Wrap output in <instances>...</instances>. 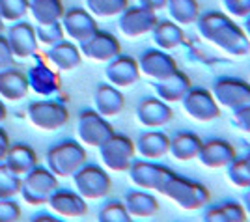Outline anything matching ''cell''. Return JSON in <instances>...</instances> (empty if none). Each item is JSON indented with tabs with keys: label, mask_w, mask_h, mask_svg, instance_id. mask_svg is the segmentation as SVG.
Masks as SVG:
<instances>
[{
	"label": "cell",
	"mask_w": 250,
	"mask_h": 222,
	"mask_svg": "<svg viewBox=\"0 0 250 222\" xmlns=\"http://www.w3.org/2000/svg\"><path fill=\"white\" fill-rule=\"evenodd\" d=\"M28 121L40 131H58L69 121V110L62 101L40 99L28 105Z\"/></svg>",
	"instance_id": "obj_8"
},
{
	"label": "cell",
	"mask_w": 250,
	"mask_h": 222,
	"mask_svg": "<svg viewBox=\"0 0 250 222\" xmlns=\"http://www.w3.org/2000/svg\"><path fill=\"white\" fill-rule=\"evenodd\" d=\"M224 170H226V178L231 185H235L239 189L250 187V164L247 162L245 155H237Z\"/></svg>",
	"instance_id": "obj_34"
},
{
	"label": "cell",
	"mask_w": 250,
	"mask_h": 222,
	"mask_svg": "<svg viewBox=\"0 0 250 222\" xmlns=\"http://www.w3.org/2000/svg\"><path fill=\"white\" fill-rule=\"evenodd\" d=\"M151 40L153 45L161 51H176L179 49L183 41H185V32L183 26H179L177 22L170 21V19H159L155 24V28L151 30Z\"/></svg>",
	"instance_id": "obj_27"
},
{
	"label": "cell",
	"mask_w": 250,
	"mask_h": 222,
	"mask_svg": "<svg viewBox=\"0 0 250 222\" xmlns=\"http://www.w3.org/2000/svg\"><path fill=\"white\" fill-rule=\"evenodd\" d=\"M71 180H73L75 190L86 202L104 200L112 190L110 174L106 172V168L94 162H86L84 166H81L71 176Z\"/></svg>",
	"instance_id": "obj_4"
},
{
	"label": "cell",
	"mask_w": 250,
	"mask_h": 222,
	"mask_svg": "<svg viewBox=\"0 0 250 222\" xmlns=\"http://www.w3.org/2000/svg\"><path fill=\"white\" fill-rule=\"evenodd\" d=\"M6 40H8L13 58H19V60H26V58L36 56L38 49H40V41H38V36H36V26L32 22H13L8 28Z\"/></svg>",
	"instance_id": "obj_18"
},
{
	"label": "cell",
	"mask_w": 250,
	"mask_h": 222,
	"mask_svg": "<svg viewBox=\"0 0 250 222\" xmlns=\"http://www.w3.org/2000/svg\"><path fill=\"white\" fill-rule=\"evenodd\" d=\"M11 142H10V137H8V133L0 127V162H4V159L8 155V149H10Z\"/></svg>",
	"instance_id": "obj_46"
},
{
	"label": "cell",
	"mask_w": 250,
	"mask_h": 222,
	"mask_svg": "<svg viewBox=\"0 0 250 222\" xmlns=\"http://www.w3.org/2000/svg\"><path fill=\"white\" fill-rule=\"evenodd\" d=\"M6 118H8V108H6V103H4V99L0 97V125L6 121Z\"/></svg>",
	"instance_id": "obj_49"
},
{
	"label": "cell",
	"mask_w": 250,
	"mask_h": 222,
	"mask_svg": "<svg viewBox=\"0 0 250 222\" xmlns=\"http://www.w3.org/2000/svg\"><path fill=\"white\" fill-rule=\"evenodd\" d=\"M47 63L56 71H73L83 62V54L79 45L69 40H62L56 45H52L45 53Z\"/></svg>",
	"instance_id": "obj_22"
},
{
	"label": "cell",
	"mask_w": 250,
	"mask_h": 222,
	"mask_svg": "<svg viewBox=\"0 0 250 222\" xmlns=\"http://www.w3.org/2000/svg\"><path fill=\"white\" fill-rule=\"evenodd\" d=\"M168 19L177 22L179 26L194 24L200 17V2L198 0H167Z\"/></svg>",
	"instance_id": "obj_32"
},
{
	"label": "cell",
	"mask_w": 250,
	"mask_h": 222,
	"mask_svg": "<svg viewBox=\"0 0 250 222\" xmlns=\"http://www.w3.org/2000/svg\"><path fill=\"white\" fill-rule=\"evenodd\" d=\"M99 157L103 162V168L110 172H127L131 162L136 159L135 140L124 133H114L99 146Z\"/></svg>",
	"instance_id": "obj_6"
},
{
	"label": "cell",
	"mask_w": 250,
	"mask_h": 222,
	"mask_svg": "<svg viewBox=\"0 0 250 222\" xmlns=\"http://www.w3.org/2000/svg\"><path fill=\"white\" fill-rule=\"evenodd\" d=\"M185 114L192 118L194 121L200 123H209L220 118V108L222 106L217 103V99L213 97L211 90L202 88V86H190L187 94L183 95V99L179 101Z\"/></svg>",
	"instance_id": "obj_9"
},
{
	"label": "cell",
	"mask_w": 250,
	"mask_h": 222,
	"mask_svg": "<svg viewBox=\"0 0 250 222\" xmlns=\"http://www.w3.org/2000/svg\"><path fill=\"white\" fill-rule=\"evenodd\" d=\"M200 146H202L200 135H196L194 131L181 129V131H176V133L170 137L168 155H172V157L177 159V161L188 162V161L198 157Z\"/></svg>",
	"instance_id": "obj_28"
},
{
	"label": "cell",
	"mask_w": 250,
	"mask_h": 222,
	"mask_svg": "<svg viewBox=\"0 0 250 222\" xmlns=\"http://www.w3.org/2000/svg\"><path fill=\"white\" fill-rule=\"evenodd\" d=\"M194 24L200 36L222 53L237 58L250 54V41L243 26H239L224 11H204Z\"/></svg>",
	"instance_id": "obj_1"
},
{
	"label": "cell",
	"mask_w": 250,
	"mask_h": 222,
	"mask_svg": "<svg viewBox=\"0 0 250 222\" xmlns=\"http://www.w3.org/2000/svg\"><path fill=\"white\" fill-rule=\"evenodd\" d=\"M79 49H81V54L84 58L101 63L110 62L112 58H116L118 54L122 53L120 40L116 38L114 34H110L106 30H97L94 36H90L86 41L81 43Z\"/></svg>",
	"instance_id": "obj_17"
},
{
	"label": "cell",
	"mask_w": 250,
	"mask_h": 222,
	"mask_svg": "<svg viewBox=\"0 0 250 222\" xmlns=\"http://www.w3.org/2000/svg\"><path fill=\"white\" fill-rule=\"evenodd\" d=\"M63 11L62 0H28V15L36 26L62 21Z\"/></svg>",
	"instance_id": "obj_31"
},
{
	"label": "cell",
	"mask_w": 250,
	"mask_h": 222,
	"mask_svg": "<svg viewBox=\"0 0 250 222\" xmlns=\"http://www.w3.org/2000/svg\"><path fill=\"white\" fill-rule=\"evenodd\" d=\"M84 6L95 19H114L129 6V0H84Z\"/></svg>",
	"instance_id": "obj_33"
},
{
	"label": "cell",
	"mask_w": 250,
	"mask_h": 222,
	"mask_svg": "<svg viewBox=\"0 0 250 222\" xmlns=\"http://www.w3.org/2000/svg\"><path fill=\"white\" fill-rule=\"evenodd\" d=\"M118 32L127 40H140L144 36H149L155 28L157 17L155 11H149L142 6H127L118 17Z\"/></svg>",
	"instance_id": "obj_10"
},
{
	"label": "cell",
	"mask_w": 250,
	"mask_h": 222,
	"mask_svg": "<svg viewBox=\"0 0 250 222\" xmlns=\"http://www.w3.org/2000/svg\"><path fill=\"white\" fill-rule=\"evenodd\" d=\"M170 172L168 166L157 162V161H147V159H135L127 170V176L136 189L144 190H159L161 183L165 181L167 174Z\"/></svg>",
	"instance_id": "obj_16"
},
{
	"label": "cell",
	"mask_w": 250,
	"mask_h": 222,
	"mask_svg": "<svg viewBox=\"0 0 250 222\" xmlns=\"http://www.w3.org/2000/svg\"><path fill=\"white\" fill-rule=\"evenodd\" d=\"M28 15V0H0V17L4 22L24 21Z\"/></svg>",
	"instance_id": "obj_37"
},
{
	"label": "cell",
	"mask_w": 250,
	"mask_h": 222,
	"mask_svg": "<svg viewBox=\"0 0 250 222\" xmlns=\"http://www.w3.org/2000/svg\"><path fill=\"white\" fill-rule=\"evenodd\" d=\"M136 2H138V6H142L149 11H155V13L167 8V0H136Z\"/></svg>",
	"instance_id": "obj_45"
},
{
	"label": "cell",
	"mask_w": 250,
	"mask_h": 222,
	"mask_svg": "<svg viewBox=\"0 0 250 222\" xmlns=\"http://www.w3.org/2000/svg\"><path fill=\"white\" fill-rule=\"evenodd\" d=\"M219 203L228 222H249V215H247L241 202L233 200V198H226V200H220Z\"/></svg>",
	"instance_id": "obj_39"
},
{
	"label": "cell",
	"mask_w": 250,
	"mask_h": 222,
	"mask_svg": "<svg viewBox=\"0 0 250 222\" xmlns=\"http://www.w3.org/2000/svg\"><path fill=\"white\" fill-rule=\"evenodd\" d=\"M140 69H138V62L136 58L129 56V54H118L110 62L104 65V79L108 84L116 86L120 90L131 88L140 81Z\"/></svg>",
	"instance_id": "obj_19"
},
{
	"label": "cell",
	"mask_w": 250,
	"mask_h": 222,
	"mask_svg": "<svg viewBox=\"0 0 250 222\" xmlns=\"http://www.w3.org/2000/svg\"><path fill=\"white\" fill-rule=\"evenodd\" d=\"M211 94L220 106L229 108V110L250 105V82L239 77L222 75L219 79H215Z\"/></svg>",
	"instance_id": "obj_11"
},
{
	"label": "cell",
	"mask_w": 250,
	"mask_h": 222,
	"mask_svg": "<svg viewBox=\"0 0 250 222\" xmlns=\"http://www.w3.org/2000/svg\"><path fill=\"white\" fill-rule=\"evenodd\" d=\"M21 219V207L15 198L0 200V222H19Z\"/></svg>",
	"instance_id": "obj_41"
},
{
	"label": "cell",
	"mask_w": 250,
	"mask_h": 222,
	"mask_svg": "<svg viewBox=\"0 0 250 222\" xmlns=\"http://www.w3.org/2000/svg\"><path fill=\"white\" fill-rule=\"evenodd\" d=\"M235 157H237V149L229 140L220 137H209L202 138V146L196 159L206 168L224 170Z\"/></svg>",
	"instance_id": "obj_13"
},
{
	"label": "cell",
	"mask_w": 250,
	"mask_h": 222,
	"mask_svg": "<svg viewBox=\"0 0 250 222\" xmlns=\"http://www.w3.org/2000/svg\"><path fill=\"white\" fill-rule=\"evenodd\" d=\"M224 13L231 19H245L250 15V0H220Z\"/></svg>",
	"instance_id": "obj_40"
},
{
	"label": "cell",
	"mask_w": 250,
	"mask_h": 222,
	"mask_svg": "<svg viewBox=\"0 0 250 222\" xmlns=\"http://www.w3.org/2000/svg\"><path fill=\"white\" fill-rule=\"evenodd\" d=\"M245 159H247V162L250 164V146L247 148V151H245Z\"/></svg>",
	"instance_id": "obj_51"
},
{
	"label": "cell",
	"mask_w": 250,
	"mask_h": 222,
	"mask_svg": "<svg viewBox=\"0 0 250 222\" xmlns=\"http://www.w3.org/2000/svg\"><path fill=\"white\" fill-rule=\"evenodd\" d=\"M241 203H243V207H245L247 215L250 217V187H249V189H245V194H243V200H241Z\"/></svg>",
	"instance_id": "obj_48"
},
{
	"label": "cell",
	"mask_w": 250,
	"mask_h": 222,
	"mask_svg": "<svg viewBox=\"0 0 250 222\" xmlns=\"http://www.w3.org/2000/svg\"><path fill=\"white\" fill-rule=\"evenodd\" d=\"M26 81L34 94L42 97H51L60 90V79L56 69H52L49 63L36 62L26 73Z\"/></svg>",
	"instance_id": "obj_23"
},
{
	"label": "cell",
	"mask_w": 250,
	"mask_h": 222,
	"mask_svg": "<svg viewBox=\"0 0 250 222\" xmlns=\"http://www.w3.org/2000/svg\"><path fill=\"white\" fill-rule=\"evenodd\" d=\"M30 92L26 75L15 67L0 71V97L4 101H21Z\"/></svg>",
	"instance_id": "obj_30"
},
{
	"label": "cell",
	"mask_w": 250,
	"mask_h": 222,
	"mask_svg": "<svg viewBox=\"0 0 250 222\" xmlns=\"http://www.w3.org/2000/svg\"><path fill=\"white\" fill-rule=\"evenodd\" d=\"M36 36H38V41L45 45L47 49L56 45L58 41L65 40V34H63L62 22H51V24H38L36 26Z\"/></svg>",
	"instance_id": "obj_38"
},
{
	"label": "cell",
	"mask_w": 250,
	"mask_h": 222,
	"mask_svg": "<svg viewBox=\"0 0 250 222\" xmlns=\"http://www.w3.org/2000/svg\"><path fill=\"white\" fill-rule=\"evenodd\" d=\"M22 178L15 176L4 162H0V200L15 198L21 192Z\"/></svg>",
	"instance_id": "obj_36"
},
{
	"label": "cell",
	"mask_w": 250,
	"mask_h": 222,
	"mask_svg": "<svg viewBox=\"0 0 250 222\" xmlns=\"http://www.w3.org/2000/svg\"><path fill=\"white\" fill-rule=\"evenodd\" d=\"M170 148V137L161 129H147L140 133L135 140L136 155L147 161H159L167 157Z\"/></svg>",
	"instance_id": "obj_21"
},
{
	"label": "cell",
	"mask_w": 250,
	"mask_h": 222,
	"mask_svg": "<svg viewBox=\"0 0 250 222\" xmlns=\"http://www.w3.org/2000/svg\"><path fill=\"white\" fill-rule=\"evenodd\" d=\"M231 123L239 131L250 135V105L239 106V108L231 110Z\"/></svg>",
	"instance_id": "obj_42"
},
{
	"label": "cell",
	"mask_w": 250,
	"mask_h": 222,
	"mask_svg": "<svg viewBox=\"0 0 250 222\" xmlns=\"http://www.w3.org/2000/svg\"><path fill=\"white\" fill-rule=\"evenodd\" d=\"M62 28L63 34L69 41L81 45L84 43L90 36H94L95 32L99 30L97 26V19L86 8H69L63 11L62 15Z\"/></svg>",
	"instance_id": "obj_12"
},
{
	"label": "cell",
	"mask_w": 250,
	"mask_h": 222,
	"mask_svg": "<svg viewBox=\"0 0 250 222\" xmlns=\"http://www.w3.org/2000/svg\"><path fill=\"white\" fill-rule=\"evenodd\" d=\"M135 116L140 125L147 127V129H161L174 120V110H172L170 103L163 101L161 97L146 95L138 101L135 108Z\"/></svg>",
	"instance_id": "obj_15"
},
{
	"label": "cell",
	"mask_w": 250,
	"mask_h": 222,
	"mask_svg": "<svg viewBox=\"0 0 250 222\" xmlns=\"http://www.w3.org/2000/svg\"><path fill=\"white\" fill-rule=\"evenodd\" d=\"M4 164L15 174V176H26L30 170H34L38 166V155L34 148H30L28 144H22V142H17V144H11L10 149H8V155L4 159Z\"/></svg>",
	"instance_id": "obj_29"
},
{
	"label": "cell",
	"mask_w": 250,
	"mask_h": 222,
	"mask_svg": "<svg viewBox=\"0 0 250 222\" xmlns=\"http://www.w3.org/2000/svg\"><path fill=\"white\" fill-rule=\"evenodd\" d=\"M202 222H228L224 211L220 209L219 202H209L202 213Z\"/></svg>",
	"instance_id": "obj_43"
},
{
	"label": "cell",
	"mask_w": 250,
	"mask_h": 222,
	"mask_svg": "<svg viewBox=\"0 0 250 222\" xmlns=\"http://www.w3.org/2000/svg\"><path fill=\"white\" fill-rule=\"evenodd\" d=\"M58 187H60L58 178L47 166H40L38 164L26 176H22L19 196L28 205L38 207V205H45L49 202V198H51V194Z\"/></svg>",
	"instance_id": "obj_5"
},
{
	"label": "cell",
	"mask_w": 250,
	"mask_h": 222,
	"mask_svg": "<svg viewBox=\"0 0 250 222\" xmlns=\"http://www.w3.org/2000/svg\"><path fill=\"white\" fill-rule=\"evenodd\" d=\"M47 205L51 213L63 219H83L88 213V202L77 190L60 189V187L51 194Z\"/></svg>",
	"instance_id": "obj_20"
},
{
	"label": "cell",
	"mask_w": 250,
	"mask_h": 222,
	"mask_svg": "<svg viewBox=\"0 0 250 222\" xmlns=\"http://www.w3.org/2000/svg\"><path fill=\"white\" fill-rule=\"evenodd\" d=\"M243 30H245V34H247V38H249V41H250V15H249V17H245V24H243Z\"/></svg>",
	"instance_id": "obj_50"
},
{
	"label": "cell",
	"mask_w": 250,
	"mask_h": 222,
	"mask_svg": "<svg viewBox=\"0 0 250 222\" xmlns=\"http://www.w3.org/2000/svg\"><path fill=\"white\" fill-rule=\"evenodd\" d=\"M151 84L155 88L157 97H161L163 101L172 105V103H179L183 99V95L190 90L192 82H190V77L185 71L176 69L170 77L163 79V81H157V82H151Z\"/></svg>",
	"instance_id": "obj_26"
},
{
	"label": "cell",
	"mask_w": 250,
	"mask_h": 222,
	"mask_svg": "<svg viewBox=\"0 0 250 222\" xmlns=\"http://www.w3.org/2000/svg\"><path fill=\"white\" fill-rule=\"evenodd\" d=\"M136 62H138L140 75L149 79L151 82L163 81V79L170 77L176 69H179L176 58L170 53H167V51L157 49V47L146 49L144 53L140 54V58Z\"/></svg>",
	"instance_id": "obj_14"
},
{
	"label": "cell",
	"mask_w": 250,
	"mask_h": 222,
	"mask_svg": "<svg viewBox=\"0 0 250 222\" xmlns=\"http://www.w3.org/2000/svg\"><path fill=\"white\" fill-rule=\"evenodd\" d=\"M30 222H65L62 217L54 215V213H38Z\"/></svg>",
	"instance_id": "obj_47"
},
{
	"label": "cell",
	"mask_w": 250,
	"mask_h": 222,
	"mask_svg": "<svg viewBox=\"0 0 250 222\" xmlns=\"http://www.w3.org/2000/svg\"><path fill=\"white\" fill-rule=\"evenodd\" d=\"M157 192L163 194L170 202H174L183 211H198V209H204L211 202L209 189L202 181L187 178V176H183L172 168L167 174V178L161 183Z\"/></svg>",
	"instance_id": "obj_2"
},
{
	"label": "cell",
	"mask_w": 250,
	"mask_h": 222,
	"mask_svg": "<svg viewBox=\"0 0 250 222\" xmlns=\"http://www.w3.org/2000/svg\"><path fill=\"white\" fill-rule=\"evenodd\" d=\"M97 222H135L122 200H108L97 211Z\"/></svg>",
	"instance_id": "obj_35"
},
{
	"label": "cell",
	"mask_w": 250,
	"mask_h": 222,
	"mask_svg": "<svg viewBox=\"0 0 250 222\" xmlns=\"http://www.w3.org/2000/svg\"><path fill=\"white\" fill-rule=\"evenodd\" d=\"M45 161H47V168L58 180H65L71 178L77 170L88 162V153L79 140L65 138L49 148Z\"/></svg>",
	"instance_id": "obj_3"
},
{
	"label": "cell",
	"mask_w": 250,
	"mask_h": 222,
	"mask_svg": "<svg viewBox=\"0 0 250 222\" xmlns=\"http://www.w3.org/2000/svg\"><path fill=\"white\" fill-rule=\"evenodd\" d=\"M114 125L95 108H84L77 116V137L83 146L99 148L106 138L114 135Z\"/></svg>",
	"instance_id": "obj_7"
},
{
	"label": "cell",
	"mask_w": 250,
	"mask_h": 222,
	"mask_svg": "<svg viewBox=\"0 0 250 222\" xmlns=\"http://www.w3.org/2000/svg\"><path fill=\"white\" fill-rule=\"evenodd\" d=\"M122 202L133 219H151L159 213V200L155 194H151V190H127Z\"/></svg>",
	"instance_id": "obj_25"
},
{
	"label": "cell",
	"mask_w": 250,
	"mask_h": 222,
	"mask_svg": "<svg viewBox=\"0 0 250 222\" xmlns=\"http://www.w3.org/2000/svg\"><path fill=\"white\" fill-rule=\"evenodd\" d=\"M94 108L108 120L120 116L125 108L124 92L108 82H101L94 92Z\"/></svg>",
	"instance_id": "obj_24"
},
{
	"label": "cell",
	"mask_w": 250,
	"mask_h": 222,
	"mask_svg": "<svg viewBox=\"0 0 250 222\" xmlns=\"http://www.w3.org/2000/svg\"><path fill=\"white\" fill-rule=\"evenodd\" d=\"M13 62H15V58H13V54H11L8 40H6L4 34H0V71L13 67Z\"/></svg>",
	"instance_id": "obj_44"
},
{
	"label": "cell",
	"mask_w": 250,
	"mask_h": 222,
	"mask_svg": "<svg viewBox=\"0 0 250 222\" xmlns=\"http://www.w3.org/2000/svg\"><path fill=\"white\" fill-rule=\"evenodd\" d=\"M4 28H6V22L2 21V17H0V34H2V32H4Z\"/></svg>",
	"instance_id": "obj_52"
}]
</instances>
